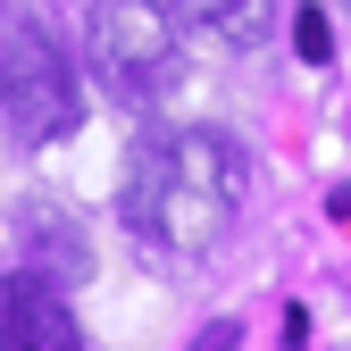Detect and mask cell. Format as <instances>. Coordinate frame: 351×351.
Returning <instances> with one entry per match:
<instances>
[{"mask_svg": "<svg viewBox=\"0 0 351 351\" xmlns=\"http://www.w3.org/2000/svg\"><path fill=\"white\" fill-rule=\"evenodd\" d=\"M293 51L310 59V67H326V59H335V34H326V9H293Z\"/></svg>", "mask_w": 351, "mask_h": 351, "instance_id": "obj_6", "label": "cell"}, {"mask_svg": "<svg viewBox=\"0 0 351 351\" xmlns=\"http://www.w3.org/2000/svg\"><path fill=\"white\" fill-rule=\"evenodd\" d=\"M17 251H25V268H42L51 285H93V234H84V217L51 193H34L17 201Z\"/></svg>", "mask_w": 351, "mask_h": 351, "instance_id": "obj_5", "label": "cell"}, {"mask_svg": "<svg viewBox=\"0 0 351 351\" xmlns=\"http://www.w3.org/2000/svg\"><path fill=\"white\" fill-rule=\"evenodd\" d=\"M335 217H343V226H351V184H335V201H326Z\"/></svg>", "mask_w": 351, "mask_h": 351, "instance_id": "obj_8", "label": "cell"}, {"mask_svg": "<svg viewBox=\"0 0 351 351\" xmlns=\"http://www.w3.org/2000/svg\"><path fill=\"white\" fill-rule=\"evenodd\" d=\"M184 51H176V17L159 0H101L93 9V75L117 101H151L176 84Z\"/></svg>", "mask_w": 351, "mask_h": 351, "instance_id": "obj_3", "label": "cell"}, {"mask_svg": "<svg viewBox=\"0 0 351 351\" xmlns=\"http://www.w3.org/2000/svg\"><path fill=\"white\" fill-rule=\"evenodd\" d=\"M84 326L67 310V285H51L42 268L0 276V351H75Z\"/></svg>", "mask_w": 351, "mask_h": 351, "instance_id": "obj_4", "label": "cell"}, {"mask_svg": "<svg viewBox=\"0 0 351 351\" xmlns=\"http://www.w3.org/2000/svg\"><path fill=\"white\" fill-rule=\"evenodd\" d=\"M0 109H9L17 143H59L84 125V84H75V67L59 59L51 25L34 9L0 17Z\"/></svg>", "mask_w": 351, "mask_h": 351, "instance_id": "obj_2", "label": "cell"}, {"mask_svg": "<svg viewBox=\"0 0 351 351\" xmlns=\"http://www.w3.org/2000/svg\"><path fill=\"white\" fill-rule=\"evenodd\" d=\"M243 143L217 134V125H184V134H159L125 159V226L159 251H209L226 234V217L243 209Z\"/></svg>", "mask_w": 351, "mask_h": 351, "instance_id": "obj_1", "label": "cell"}, {"mask_svg": "<svg viewBox=\"0 0 351 351\" xmlns=\"http://www.w3.org/2000/svg\"><path fill=\"white\" fill-rule=\"evenodd\" d=\"M176 9H193V17H217V25H226V17L251 9V0H176Z\"/></svg>", "mask_w": 351, "mask_h": 351, "instance_id": "obj_7", "label": "cell"}]
</instances>
